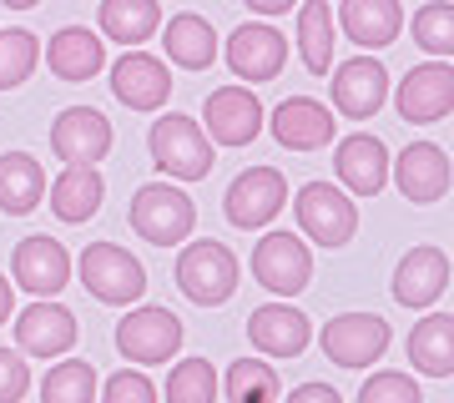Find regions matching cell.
<instances>
[{"mask_svg": "<svg viewBox=\"0 0 454 403\" xmlns=\"http://www.w3.org/2000/svg\"><path fill=\"white\" fill-rule=\"evenodd\" d=\"M146 146H152V161L162 167L167 177H177V182H202L212 172L207 131L197 127L192 116H182V112H167L162 121H152Z\"/></svg>", "mask_w": 454, "mask_h": 403, "instance_id": "obj_1", "label": "cell"}, {"mask_svg": "<svg viewBox=\"0 0 454 403\" xmlns=\"http://www.w3.org/2000/svg\"><path fill=\"white\" fill-rule=\"evenodd\" d=\"M192 222H197V207L192 197L172 187V182H152L142 192L131 197V232L152 247H177V242L192 237Z\"/></svg>", "mask_w": 454, "mask_h": 403, "instance_id": "obj_2", "label": "cell"}, {"mask_svg": "<svg viewBox=\"0 0 454 403\" xmlns=\"http://www.w3.org/2000/svg\"><path fill=\"white\" fill-rule=\"evenodd\" d=\"M177 288L197 307H223L238 292V258L227 242H187L177 258Z\"/></svg>", "mask_w": 454, "mask_h": 403, "instance_id": "obj_3", "label": "cell"}, {"mask_svg": "<svg viewBox=\"0 0 454 403\" xmlns=\"http://www.w3.org/2000/svg\"><path fill=\"white\" fill-rule=\"evenodd\" d=\"M76 273H82L86 292L97 303H112V307H127L146 292V267L116 242H91L82 262H76Z\"/></svg>", "mask_w": 454, "mask_h": 403, "instance_id": "obj_4", "label": "cell"}, {"mask_svg": "<svg viewBox=\"0 0 454 403\" xmlns=\"http://www.w3.org/2000/svg\"><path fill=\"white\" fill-rule=\"evenodd\" d=\"M293 212H298L303 237H313L318 247H343L358 232V202L333 182H309L293 197Z\"/></svg>", "mask_w": 454, "mask_h": 403, "instance_id": "obj_5", "label": "cell"}, {"mask_svg": "<svg viewBox=\"0 0 454 403\" xmlns=\"http://www.w3.org/2000/svg\"><path fill=\"white\" fill-rule=\"evenodd\" d=\"M288 207V177L278 167H247L243 177L223 192V217L238 232H258Z\"/></svg>", "mask_w": 454, "mask_h": 403, "instance_id": "obj_6", "label": "cell"}, {"mask_svg": "<svg viewBox=\"0 0 454 403\" xmlns=\"http://www.w3.org/2000/svg\"><path fill=\"white\" fill-rule=\"evenodd\" d=\"M318 348L339 368H369V363H379L389 353V322L379 313H339V318L324 322Z\"/></svg>", "mask_w": 454, "mask_h": 403, "instance_id": "obj_7", "label": "cell"}, {"mask_svg": "<svg viewBox=\"0 0 454 403\" xmlns=\"http://www.w3.org/2000/svg\"><path fill=\"white\" fill-rule=\"evenodd\" d=\"M253 277L273 298H298L313 283V252L298 232H268L253 247Z\"/></svg>", "mask_w": 454, "mask_h": 403, "instance_id": "obj_8", "label": "cell"}, {"mask_svg": "<svg viewBox=\"0 0 454 403\" xmlns=\"http://www.w3.org/2000/svg\"><path fill=\"white\" fill-rule=\"evenodd\" d=\"M182 348V322L172 307H131L127 318L116 322V353L127 363H167Z\"/></svg>", "mask_w": 454, "mask_h": 403, "instance_id": "obj_9", "label": "cell"}, {"mask_svg": "<svg viewBox=\"0 0 454 403\" xmlns=\"http://www.w3.org/2000/svg\"><path fill=\"white\" fill-rule=\"evenodd\" d=\"M394 112L404 116L409 127L450 121V112H454V71H450V61L414 66V71L399 81V91H394Z\"/></svg>", "mask_w": 454, "mask_h": 403, "instance_id": "obj_10", "label": "cell"}, {"mask_svg": "<svg viewBox=\"0 0 454 403\" xmlns=\"http://www.w3.org/2000/svg\"><path fill=\"white\" fill-rule=\"evenodd\" d=\"M262 121H268L262 101L247 86H223V91H212L202 101V121L197 127L207 131V142H217V146H247V142H258Z\"/></svg>", "mask_w": 454, "mask_h": 403, "instance_id": "obj_11", "label": "cell"}, {"mask_svg": "<svg viewBox=\"0 0 454 403\" xmlns=\"http://www.w3.org/2000/svg\"><path fill=\"white\" fill-rule=\"evenodd\" d=\"M76 338H82V322H76V313L61 303H51V298H41V303H31L26 313L16 318V348L26 358H61L76 348Z\"/></svg>", "mask_w": 454, "mask_h": 403, "instance_id": "obj_12", "label": "cell"}, {"mask_svg": "<svg viewBox=\"0 0 454 403\" xmlns=\"http://www.w3.org/2000/svg\"><path fill=\"white\" fill-rule=\"evenodd\" d=\"M51 151L66 167H97L112 151V121L97 106H71L51 121Z\"/></svg>", "mask_w": 454, "mask_h": 403, "instance_id": "obj_13", "label": "cell"}, {"mask_svg": "<svg viewBox=\"0 0 454 403\" xmlns=\"http://www.w3.org/2000/svg\"><path fill=\"white\" fill-rule=\"evenodd\" d=\"M288 61V41L278 35L273 20H247L227 35V66L238 81H273Z\"/></svg>", "mask_w": 454, "mask_h": 403, "instance_id": "obj_14", "label": "cell"}, {"mask_svg": "<svg viewBox=\"0 0 454 403\" xmlns=\"http://www.w3.org/2000/svg\"><path fill=\"white\" fill-rule=\"evenodd\" d=\"M450 157L439 151L434 142H409L399 157H394V187L409 197V202H419V207H434L450 197Z\"/></svg>", "mask_w": 454, "mask_h": 403, "instance_id": "obj_15", "label": "cell"}, {"mask_svg": "<svg viewBox=\"0 0 454 403\" xmlns=\"http://www.w3.org/2000/svg\"><path fill=\"white\" fill-rule=\"evenodd\" d=\"M11 273L31 298H56L61 288H71V252H66L56 237L35 232V237L16 242V258H11Z\"/></svg>", "mask_w": 454, "mask_h": 403, "instance_id": "obj_16", "label": "cell"}, {"mask_svg": "<svg viewBox=\"0 0 454 403\" xmlns=\"http://www.w3.org/2000/svg\"><path fill=\"white\" fill-rule=\"evenodd\" d=\"M112 97L131 112H157L172 97V71L162 56H146V50H127L112 66Z\"/></svg>", "mask_w": 454, "mask_h": 403, "instance_id": "obj_17", "label": "cell"}, {"mask_svg": "<svg viewBox=\"0 0 454 403\" xmlns=\"http://www.w3.org/2000/svg\"><path fill=\"white\" fill-rule=\"evenodd\" d=\"M328 91H333V106H339L348 121H369L384 101H389V71L373 61V56H354V61H343L328 81Z\"/></svg>", "mask_w": 454, "mask_h": 403, "instance_id": "obj_18", "label": "cell"}, {"mask_svg": "<svg viewBox=\"0 0 454 403\" xmlns=\"http://www.w3.org/2000/svg\"><path fill=\"white\" fill-rule=\"evenodd\" d=\"M450 292V258L439 247H409L394 267V303L399 307H434Z\"/></svg>", "mask_w": 454, "mask_h": 403, "instance_id": "obj_19", "label": "cell"}, {"mask_svg": "<svg viewBox=\"0 0 454 403\" xmlns=\"http://www.w3.org/2000/svg\"><path fill=\"white\" fill-rule=\"evenodd\" d=\"M333 172H339V182L354 197L384 192V182H389V146L379 142L373 131H354V136H343L339 151H333Z\"/></svg>", "mask_w": 454, "mask_h": 403, "instance_id": "obj_20", "label": "cell"}, {"mask_svg": "<svg viewBox=\"0 0 454 403\" xmlns=\"http://www.w3.org/2000/svg\"><path fill=\"white\" fill-rule=\"evenodd\" d=\"M273 142L288 146V151H318V146L333 142V112L313 97H288L273 106Z\"/></svg>", "mask_w": 454, "mask_h": 403, "instance_id": "obj_21", "label": "cell"}, {"mask_svg": "<svg viewBox=\"0 0 454 403\" xmlns=\"http://www.w3.org/2000/svg\"><path fill=\"white\" fill-rule=\"evenodd\" d=\"M343 35L364 50H384L404 31V5L399 0H339Z\"/></svg>", "mask_w": 454, "mask_h": 403, "instance_id": "obj_22", "label": "cell"}, {"mask_svg": "<svg viewBox=\"0 0 454 403\" xmlns=\"http://www.w3.org/2000/svg\"><path fill=\"white\" fill-rule=\"evenodd\" d=\"M247 338H253L258 353L298 358L303 348H309L313 328H309V318H303L293 303H268V307H258V313L247 318Z\"/></svg>", "mask_w": 454, "mask_h": 403, "instance_id": "obj_23", "label": "cell"}, {"mask_svg": "<svg viewBox=\"0 0 454 403\" xmlns=\"http://www.w3.org/2000/svg\"><path fill=\"white\" fill-rule=\"evenodd\" d=\"M46 167L31 151H5L0 157V212L5 217H26L46 202Z\"/></svg>", "mask_w": 454, "mask_h": 403, "instance_id": "obj_24", "label": "cell"}, {"mask_svg": "<svg viewBox=\"0 0 454 403\" xmlns=\"http://www.w3.org/2000/svg\"><path fill=\"white\" fill-rule=\"evenodd\" d=\"M101 197H106V182H101L97 167H66L61 177L46 187V202L61 222H91L101 212Z\"/></svg>", "mask_w": 454, "mask_h": 403, "instance_id": "obj_25", "label": "cell"}, {"mask_svg": "<svg viewBox=\"0 0 454 403\" xmlns=\"http://www.w3.org/2000/svg\"><path fill=\"white\" fill-rule=\"evenodd\" d=\"M46 61H51V71H56L61 81H91L101 66H106V46L97 41V31H86V26H66V31L51 35Z\"/></svg>", "mask_w": 454, "mask_h": 403, "instance_id": "obj_26", "label": "cell"}, {"mask_svg": "<svg viewBox=\"0 0 454 403\" xmlns=\"http://www.w3.org/2000/svg\"><path fill=\"white\" fill-rule=\"evenodd\" d=\"M409 363L429 378H450L454 373V318L450 313H424L409 333Z\"/></svg>", "mask_w": 454, "mask_h": 403, "instance_id": "obj_27", "label": "cell"}, {"mask_svg": "<svg viewBox=\"0 0 454 403\" xmlns=\"http://www.w3.org/2000/svg\"><path fill=\"white\" fill-rule=\"evenodd\" d=\"M97 26H101V35H112L121 46H142L162 26V5L157 0H101Z\"/></svg>", "mask_w": 454, "mask_h": 403, "instance_id": "obj_28", "label": "cell"}, {"mask_svg": "<svg viewBox=\"0 0 454 403\" xmlns=\"http://www.w3.org/2000/svg\"><path fill=\"white\" fill-rule=\"evenodd\" d=\"M167 61L187 66V71H207L217 61V31H212L202 16H172L162 31Z\"/></svg>", "mask_w": 454, "mask_h": 403, "instance_id": "obj_29", "label": "cell"}, {"mask_svg": "<svg viewBox=\"0 0 454 403\" xmlns=\"http://www.w3.org/2000/svg\"><path fill=\"white\" fill-rule=\"evenodd\" d=\"M298 50L313 76L333 71V11L328 0H298Z\"/></svg>", "mask_w": 454, "mask_h": 403, "instance_id": "obj_30", "label": "cell"}, {"mask_svg": "<svg viewBox=\"0 0 454 403\" xmlns=\"http://www.w3.org/2000/svg\"><path fill=\"white\" fill-rule=\"evenodd\" d=\"M223 388H227V403H278V393H283L278 368H268L258 358H232Z\"/></svg>", "mask_w": 454, "mask_h": 403, "instance_id": "obj_31", "label": "cell"}, {"mask_svg": "<svg viewBox=\"0 0 454 403\" xmlns=\"http://www.w3.org/2000/svg\"><path fill=\"white\" fill-rule=\"evenodd\" d=\"M41 61V46H35L31 31H20V26H5L0 31V91H16L26 86Z\"/></svg>", "mask_w": 454, "mask_h": 403, "instance_id": "obj_32", "label": "cell"}, {"mask_svg": "<svg viewBox=\"0 0 454 403\" xmlns=\"http://www.w3.org/2000/svg\"><path fill=\"white\" fill-rule=\"evenodd\" d=\"M41 403H97V368L91 363H56L41 378Z\"/></svg>", "mask_w": 454, "mask_h": 403, "instance_id": "obj_33", "label": "cell"}, {"mask_svg": "<svg viewBox=\"0 0 454 403\" xmlns=\"http://www.w3.org/2000/svg\"><path fill=\"white\" fill-rule=\"evenodd\" d=\"M217 399V368L207 358H182L167 373V403H212Z\"/></svg>", "mask_w": 454, "mask_h": 403, "instance_id": "obj_34", "label": "cell"}, {"mask_svg": "<svg viewBox=\"0 0 454 403\" xmlns=\"http://www.w3.org/2000/svg\"><path fill=\"white\" fill-rule=\"evenodd\" d=\"M414 41L434 61H450V50H454V5L450 0H429L419 16H414Z\"/></svg>", "mask_w": 454, "mask_h": 403, "instance_id": "obj_35", "label": "cell"}, {"mask_svg": "<svg viewBox=\"0 0 454 403\" xmlns=\"http://www.w3.org/2000/svg\"><path fill=\"white\" fill-rule=\"evenodd\" d=\"M358 403H424V399L409 373H373L369 384L358 388Z\"/></svg>", "mask_w": 454, "mask_h": 403, "instance_id": "obj_36", "label": "cell"}, {"mask_svg": "<svg viewBox=\"0 0 454 403\" xmlns=\"http://www.w3.org/2000/svg\"><path fill=\"white\" fill-rule=\"evenodd\" d=\"M101 403H157V388H152L146 373L121 368V373H112V378L101 384Z\"/></svg>", "mask_w": 454, "mask_h": 403, "instance_id": "obj_37", "label": "cell"}, {"mask_svg": "<svg viewBox=\"0 0 454 403\" xmlns=\"http://www.w3.org/2000/svg\"><path fill=\"white\" fill-rule=\"evenodd\" d=\"M31 388V368L20 363V353L0 348V403H20Z\"/></svg>", "mask_w": 454, "mask_h": 403, "instance_id": "obj_38", "label": "cell"}, {"mask_svg": "<svg viewBox=\"0 0 454 403\" xmlns=\"http://www.w3.org/2000/svg\"><path fill=\"white\" fill-rule=\"evenodd\" d=\"M283 403H343V399H339V388L333 384H298Z\"/></svg>", "mask_w": 454, "mask_h": 403, "instance_id": "obj_39", "label": "cell"}, {"mask_svg": "<svg viewBox=\"0 0 454 403\" xmlns=\"http://www.w3.org/2000/svg\"><path fill=\"white\" fill-rule=\"evenodd\" d=\"M243 5H247V11H258V16H268V20H278L283 11H293L298 0H243Z\"/></svg>", "mask_w": 454, "mask_h": 403, "instance_id": "obj_40", "label": "cell"}, {"mask_svg": "<svg viewBox=\"0 0 454 403\" xmlns=\"http://www.w3.org/2000/svg\"><path fill=\"white\" fill-rule=\"evenodd\" d=\"M11 313H16V283L0 277V322H11Z\"/></svg>", "mask_w": 454, "mask_h": 403, "instance_id": "obj_41", "label": "cell"}, {"mask_svg": "<svg viewBox=\"0 0 454 403\" xmlns=\"http://www.w3.org/2000/svg\"><path fill=\"white\" fill-rule=\"evenodd\" d=\"M11 11H31V5H41V0H5Z\"/></svg>", "mask_w": 454, "mask_h": 403, "instance_id": "obj_42", "label": "cell"}]
</instances>
